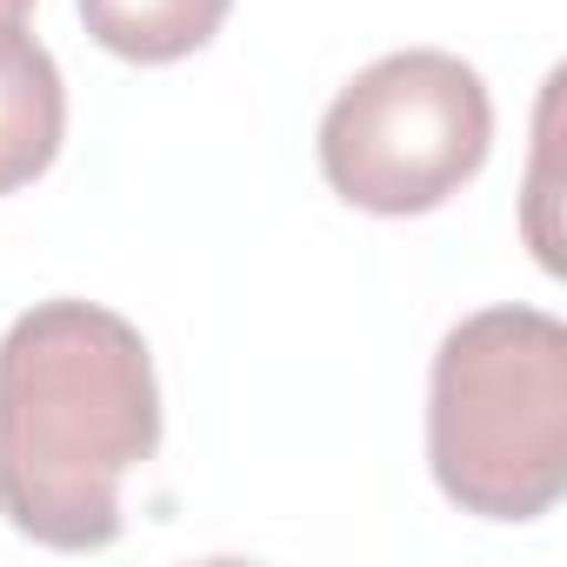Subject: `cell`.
<instances>
[{"instance_id":"obj_1","label":"cell","mask_w":567,"mask_h":567,"mask_svg":"<svg viewBox=\"0 0 567 567\" xmlns=\"http://www.w3.org/2000/svg\"><path fill=\"white\" fill-rule=\"evenodd\" d=\"M161 447V381L134 321L41 301L0 341V514L28 540H121V481Z\"/></svg>"},{"instance_id":"obj_2","label":"cell","mask_w":567,"mask_h":567,"mask_svg":"<svg viewBox=\"0 0 567 567\" xmlns=\"http://www.w3.org/2000/svg\"><path fill=\"white\" fill-rule=\"evenodd\" d=\"M427 461L481 520H534L567 494V328L540 308H481L447 328L427 381Z\"/></svg>"},{"instance_id":"obj_3","label":"cell","mask_w":567,"mask_h":567,"mask_svg":"<svg viewBox=\"0 0 567 567\" xmlns=\"http://www.w3.org/2000/svg\"><path fill=\"white\" fill-rule=\"evenodd\" d=\"M494 147L487 81L441 48H408L361 68L321 121V174L368 214H434Z\"/></svg>"},{"instance_id":"obj_4","label":"cell","mask_w":567,"mask_h":567,"mask_svg":"<svg viewBox=\"0 0 567 567\" xmlns=\"http://www.w3.org/2000/svg\"><path fill=\"white\" fill-rule=\"evenodd\" d=\"M68 134V87L54 54L21 28H0V194L41 181Z\"/></svg>"},{"instance_id":"obj_5","label":"cell","mask_w":567,"mask_h":567,"mask_svg":"<svg viewBox=\"0 0 567 567\" xmlns=\"http://www.w3.org/2000/svg\"><path fill=\"white\" fill-rule=\"evenodd\" d=\"M234 0H81V21L87 34L141 68H167L187 61L194 48H207L220 34Z\"/></svg>"},{"instance_id":"obj_6","label":"cell","mask_w":567,"mask_h":567,"mask_svg":"<svg viewBox=\"0 0 567 567\" xmlns=\"http://www.w3.org/2000/svg\"><path fill=\"white\" fill-rule=\"evenodd\" d=\"M34 14V0H0V28H21Z\"/></svg>"}]
</instances>
